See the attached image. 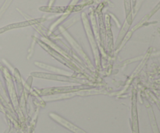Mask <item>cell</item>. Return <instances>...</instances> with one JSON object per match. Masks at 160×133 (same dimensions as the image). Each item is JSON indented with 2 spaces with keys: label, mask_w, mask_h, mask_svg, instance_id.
<instances>
[{
  "label": "cell",
  "mask_w": 160,
  "mask_h": 133,
  "mask_svg": "<svg viewBox=\"0 0 160 133\" xmlns=\"http://www.w3.org/2000/svg\"><path fill=\"white\" fill-rule=\"evenodd\" d=\"M50 117H51L52 119H54L55 121H57L58 123H59L61 126H64V127L67 128V129H69V130L71 131V132L74 133H86L83 130H81V129H79V128H78L77 126H75L74 125L71 124L70 122L67 121V120L63 119V118H61L59 115H56V114H50Z\"/></svg>",
  "instance_id": "cell-1"
},
{
  "label": "cell",
  "mask_w": 160,
  "mask_h": 133,
  "mask_svg": "<svg viewBox=\"0 0 160 133\" xmlns=\"http://www.w3.org/2000/svg\"><path fill=\"white\" fill-rule=\"evenodd\" d=\"M32 75H34L38 77H42L46 78V79H57V80L61 81H67V82H82L80 79H72V78H65L62 76H56V75L52 74H45V73H33Z\"/></svg>",
  "instance_id": "cell-2"
},
{
  "label": "cell",
  "mask_w": 160,
  "mask_h": 133,
  "mask_svg": "<svg viewBox=\"0 0 160 133\" xmlns=\"http://www.w3.org/2000/svg\"><path fill=\"white\" fill-rule=\"evenodd\" d=\"M37 65H38V66L42 67V68H44V69H45L51 70V71L54 72V73H61V74H62V75H67V76H70V75H71V73H68V72L62 71V70L59 69H57V68H54V67L48 66V65H44V64H38V63H37Z\"/></svg>",
  "instance_id": "cell-3"
},
{
  "label": "cell",
  "mask_w": 160,
  "mask_h": 133,
  "mask_svg": "<svg viewBox=\"0 0 160 133\" xmlns=\"http://www.w3.org/2000/svg\"><path fill=\"white\" fill-rule=\"evenodd\" d=\"M1 90H2V87L1 83H0V91H1Z\"/></svg>",
  "instance_id": "cell-4"
}]
</instances>
